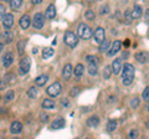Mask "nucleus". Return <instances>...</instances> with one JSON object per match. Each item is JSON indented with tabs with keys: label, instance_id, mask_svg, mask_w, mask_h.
<instances>
[{
	"label": "nucleus",
	"instance_id": "obj_1",
	"mask_svg": "<svg viewBox=\"0 0 149 139\" xmlns=\"http://www.w3.org/2000/svg\"><path fill=\"white\" fill-rule=\"evenodd\" d=\"M134 75H136V70L134 66L130 63H124V66L122 67V83L124 86L132 85V82L134 80Z\"/></svg>",
	"mask_w": 149,
	"mask_h": 139
},
{
	"label": "nucleus",
	"instance_id": "obj_2",
	"mask_svg": "<svg viewBox=\"0 0 149 139\" xmlns=\"http://www.w3.org/2000/svg\"><path fill=\"white\" fill-rule=\"evenodd\" d=\"M78 40H80L78 35L74 34V32H72V31H66L65 35H63V42H65V45H67L70 49L76 47V46L78 45Z\"/></svg>",
	"mask_w": 149,
	"mask_h": 139
},
{
	"label": "nucleus",
	"instance_id": "obj_3",
	"mask_svg": "<svg viewBox=\"0 0 149 139\" xmlns=\"http://www.w3.org/2000/svg\"><path fill=\"white\" fill-rule=\"evenodd\" d=\"M77 35H78V38L82 40H90L92 38L93 32L90 26L86 25L85 22H81V24L77 26Z\"/></svg>",
	"mask_w": 149,
	"mask_h": 139
},
{
	"label": "nucleus",
	"instance_id": "obj_4",
	"mask_svg": "<svg viewBox=\"0 0 149 139\" xmlns=\"http://www.w3.org/2000/svg\"><path fill=\"white\" fill-rule=\"evenodd\" d=\"M30 68H31V58L29 56H25L20 60L19 62V72H20L21 76H25L30 72Z\"/></svg>",
	"mask_w": 149,
	"mask_h": 139
},
{
	"label": "nucleus",
	"instance_id": "obj_5",
	"mask_svg": "<svg viewBox=\"0 0 149 139\" xmlns=\"http://www.w3.org/2000/svg\"><path fill=\"white\" fill-rule=\"evenodd\" d=\"M62 92V86H61V83L60 82H54V83H51V85L46 88V93H47V96L50 97H57L60 96V93Z\"/></svg>",
	"mask_w": 149,
	"mask_h": 139
},
{
	"label": "nucleus",
	"instance_id": "obj_6",
	"mask_svg": "<svg viewBox=\"0 0 149 139\" xmlns=\"http://www.w3.org/2000/svg\"><path fill=\"white\" fill-rule=\"evenodd\" d=\"M44 25H45V15L42 13H36L34 17H32V26L37 30H40L44 27Z\"/></svg>",
	"mask_w": 149,
	"mask_h": 139
},
{
	"label": "nucleus",
	"instance_id": "obj_7",
	"mask_svg": "<svg viewBox=\"0 0 149 139\" xmlns=\"http://www.w3.org/2000/svg\"><path fill=\"white\" fill-rule=\"evenodd\" d=\"M66 126V120H65L63 117H56L50 124V128L52 131H58V129H62Z\"/></svg>",
	"mask_w": 149,
	"mask_h": 139
},
{
	"label": "nucleus",
	"instance_id": "obj_8",
	"mask_svg": "<svg viewBox=\"0 0 149 139\" xmlns=\"http://www.w3.org/2000/svg\"><path fill=\"white\" fill-rule=\"evenodd\" d=\"M3 21V26L5 30H11L13 26H14V15L11 13H6L4 19L1 20Z\"/></svg>",
	"mask_w": 149,
	"mask_h": 139
},
{
	"label": "nucleus",
	"instance_id": "obj_9",
	"mask_svg": "<svg viewBox=\"0 0 149 139\" xmlns=\"http://www.w3.org/2000/svg\"><path fill=\"white\" fill-rule=\"evenodd\" d=\"M61 75H62V78H63L65 81L71 80V77L73 75V67H72L71 63H66V65H65L63 68H62Z\"/></svg>",
	"mask_w": 149,
	"mask_h": 139
},
{
	"label": "nucleus",
	"instance_id": "obj_10",
	"mask_svg": "<svg viewBox=\"0 0 149 139\" xmlns=\"http://www.w3.org/2000/svg\"><path fill=\"white\" fill-rule=\"evenodd\" d=\"M106 39V31L103 27H101L98 26L97 29L95 30V42L96 44H101V42H103Z\"/></svg>",
	"mask_w": 149,
	"mask_h": 139
},
{
	"label": "nucleus",
	"instance_id": "obj_11",
	"mask_svg": "<svg viewBox=\"0 0 149 139\" xmlns=\"http://www.w3.org/2000/svg\"><path fill=\"white\" fill-rule=\"evenodd\" d=\"M14 38H15V35H14V32H11L10 30H5L4 32L0 34V40H1V42H4V44L13 42Z\"/></svg>",
	"mask_w": 149,
	"mask_h": 139
},
{
	"label": "nucleus",
	"instance_id": "obj_12",
	"mask_svg": "<svg viewBox=\"0 0 149 139\" xmlns=\"http://www.w3.org/2000/svg\"><path fill=\"white\" fill-rule=\"evenodd\" d=\"M31 24H32V20H31V17L27 15V14L22 15L20 17V20H19V25H20V27H21L22 30H27L30 27Z\"/></svg>",
	"mask_w": 149,
	"mask_h": 139
},
{
	"label": "nucleus",
	"instance_id": "obj_13",
	"mask_svg": "<svg viewBox=\"0 0 149 139\" xmlns=\"http://www.w3.org/2000/svg\"><path fill=\"white\" fill-rule=\"evenodd\" d=\"M120 49H122V42H120L119 40H116L113 44L111 45V47H109V50H108V56H114L116 54H118L119 51H120Z\"/></svg>",
	"mask_w": 149,
	"mask_h": 139
},
{
	"label": "nucleus",
	"instance_id": "obj_14",
	"mask_svg": "<svg viewBox=\"0 0 149 139\" xmlns=\"http://www.w3.org/2000/svg\"><path fill=\"white\" fill-rule=\"evenodd\" d=\"M56 15H57V11H56V6L55 4H50V5L47 6V9H46L45 11V17L49 20H54Z\"/></svg>",
	"mask_w": 149,
	"mask_h": 139
},
{
	"label": "nucleus",
	"instance_id": "obj_15",
	"mask_svg": "<svg viewBox=\"0 0 149 139\" xmlns=\"http://www.w3.org/2000/svg\"><path fill=\"white\" fill-rule=\"evenodd\" d=\"M22 123L19 122V120H14L10 124V133L11 134H20L22 132Z\"/></svg>",
	"mask_w": 149,
	"mask_h": 139
},
{
	"label": "nucleus",
	"instance_id": "obj_16",
	"mask_svg": "<svg viewBox=\"0 0 149 139\" xmlns=\"http://www.w3.org/2000/svg\"><path fill=\"white\" fill-rule=\"evenodd\" d=\"M14 62V55L13 52H5V55L3 56V66L5 68H9Z\"/></svg>",
	"mask_w": 149,
	"mask_h": 139
},
{
	"label": "nucleus",
	"instance_id": "obj_17",
	"mask_svg": "<svg viewBox=\"0 0 149 139\" xmlns=\"http://www.w3.org/2000/svg\"><path fill=\"white\" fill-rule=\"evenodd\" d=\"M122 67H123L122 58H114L113 62H112V71H113L114 75H118L122 71Z\"/></svg>",
	"mask_w": 149,
	"mask_h": 139
},
{
	"label": "nucleus",
	"instance_id": "obj_18",
	"mask_svg": "<svg viewBox=\"0 0 149 139\" xmlns=\"http://www.w3.org/2000/svg\"><path fill=\"white\" fill-rule=\"evenodd\" d=\"M83 72H85V66H83L82 63H77L76 66L73 68V75H74V78L78 81L81 80V77L83 75Z\"/></svg>",
	"mask_w": 149,
	"mask_h": 139
},
{
	"label": "nucleus",
	"instance_id": "obj_19",
	"mask_svg": "<svg viewBox=\"0 0 149 139\" xmlns=\"http://www.w3.org/2000/svg\"><path fill=\"white\" fill-rule=\"evenodd\" d=\"M86 124H87V127H90V128L98 127L100 126V118H98V115H91L90 118H87Z\"/></svg>",
	"mask_w": 149,
	"mask_h": 139
},
{
	"label": "nucleus",
	"instance_id": "obj_20",
	"mask_svg": "<svg viewBox=\"0 0 149 139\" xmlns=\"http://www.w3.org/2000/svg\"><path fill=\"white\" fill-rule=\"evenodd\" d=\"M49 81V76L47 75H40L35 78V85L37 87H44Z\"/></svg>",
	"mask_w": 149,
	"mask_h": 139
},
{
	"label": "nucleus",
	"instance_id": "obj_21",
	"mask_svg": "<svg viewBox=\"0 0 149 139\" xmlns=\"http://www.w3.org/2000/svg\"><path fill=\"white\" fill-rule=\"evenodd\" d=\"M130 14H132L133 20L139 19V17L142 16V14H143V9H142V6H141V5H134V8L132 9V11H130Z\"/></svg>",
	"mask_w": 149,
	"mask_h": 139
},
{
	"label": "nucleus",
	"instance_id": "obj_22",
	"mask_svg": "<svg viewBox=\"0 0 149 139\" xmlns=\"http://www.w3.org/2000/svg\"><path fill=\"white\" fill-rule=\"evenodd\" d=\"M134 57H136V60L139 63H147L149 61V55L147 52H143V51L142 52H137Z\"/></svg>",
	"mask_w": 149,
	"mask_h": 139
},
{
	"label": "nucleus",
	"instance_id": "obj_23",
	"mask_svg": "<svg viewBox=\"0 0 149 139\" xmlns=\"http://www.w3.org/2000/svg\"><path fill=\"white\" fill-rule=\"evenodd\" d=\"M41 106H42V108H45V109H55L56 108V103L50 98H45L41 102Z\"/></svg>",
	"mask_w": 149,
	"mask_h": 139
},
{
	"label": "nucleus",
	"instance_id": "obj_24",
	"mask_svg": "<svg viewBox=\"0 0 149 139\" xmlns=\"http://www.w3.org/2000/svg\"><path fill=\"white\" fill-rule=\"evenodd\" d=\"M88 65V73L91 76H96L98 73V62H90Z\"/></svg>",
	"mask_w": 149,
	"mask_h": 139
},
{
	"label": "nucleus",
	"instance_id": "obj_25",
	"mask_svg": "<svg viewBox=\"0 0 149 139\" xmlns=\"http://www.w3.org/2000/svg\"><path fill=\"white\" fill-rule=\"evenodd\" d=\"M54 54H55V50L52 47H45L42 50V58L44 60H49L54 56Z\"/></svg>",
	"mask_w": 149,
	"mask_h": 139
},
{
	"label": "nucleus",
	"instance_id": "obj_26",
	"mask_svg": "<svg viewBox=\"0 0 149 139\" xmlns=\"http://www.w3.org/2000/svg\"><path fill=\"white\" fill-rule=\"evenodd\" d=\"M15 78L16 77H15V75H14L13 72H8V73H5V76H4L3 80L5 81L8 85H13V83L15 82Z\"/></svg>",
	"mask_w": 149,
	"mask_h": 139
},
{
	"label": "nucleus",
	"instance_id": "obj_27",
	"mask_svg": "<svg viewBox=\"0 0 149 139\" xmlns=\"http://www.w3.org/2000/svg\"><path fill=\"white\" fill-rule=\"evenodd\" d=\"M25 47H26V40H20L17 42V52L20 56L25 54Z\"/></svg>",
	"mask_w": 149,
	"mask_h": 139
},
{
	"label": "nucleus",
	"instance_id": "obj_28",
	"mask_svg": "<svg viewBox=\"0 0 149 139\" xmlns=\"http://www.w3.org/2000/svg\"><path fill=\"white\" fill-rule=\"evenodd\" d=\"M9 4H10L11 10H19V9L21 8V5H22V0H10Z\"/></svg>",
	"mask_w": 149,
	"mask_h": 139
},
{
	"label": "nucleus",
	"instance_id": "obj_29",
	"mask_svg": "<svg viewBox=\"0 0 149 139\" xmlns=\"http://www.w3.org/2000/svg\"><path fill=\"white\" fill-rule=\"evenodd\" d=\"M109 45H111L109 41H108V40H104L103 42L100 44L98 51H100V52H104V51H108V50H109Z\"/></svg>",
	"mask_w": 149,
	"mask_h": 139
},
{
	"label": "nucleus",
	"instance_id": "obj_30",
	"mask_svg": "<svg viewBox=\"0 0 149 139\" xmlns=\"http://www.w3.org/2000/svg\"><path fill=\"white\" fill-rule=\"evenodd\" d=\"M106 128H107V131H108L109 133L114 132L116 129H117V122H116V120H113V119L109 120V122L107 123V127H106Z\"/></svg>",
	"mask_w": 149,
	"mask_h": 139
},
{
	"label": "nucleus",
	"instance_id": "obj_31",
	"mask_svg": "<svg viewBox=\"0 0 149 139\" xmlns=\"http://www.w3.org/2000/svg\"><path fill=\"white\" fill-rule=\"evenodd\" d=\"M85 19L88 20V21H92V20H95L96 19V14L93 10H91V9H88V10H86L85 13Z\"/></svg>",
	"mask_w": 149,
	"mask_h": 139
},
{
	"label": "nucleus",
	"instance_id": "obj_32",
	"mask_svg": "<svg viewBox=\"0 0 149 139\" xmlns=\"http://www.w3.org/2000/svg\"><path fill=\"white\" fill-rule=\"evenodd\" d=\"M27 97L31 99H35L36 97H37V88H35V87H30L29 90H27Z\"/></svg>",
	"mask_w": 149,
	"mask_h": 139
},
{
	"label": "nucleus",
	"instance_id": "obj_33",
	"mask_svg": "<svg viewBox=\"0 0 149 139\" xmlns=\"http://www.w3.org/2000/svg\"><path fill=\"white\" fill-rule=\"evenodd\" d=\"M112 73H113V71H112V66H106L104 70H103V78L104 80H109Z\"/></svg>",
	"mask_w": 149,
	"mask_h": 139
},
{
	"label": "nucleus",
	"instance_id": "obj_34",
	"mask_svg": "<svg viewBox=\"0 0 149 139\" xmlns=\"http://www.w3.org/2000/svg\"><path fill=\"white\" fill-rule=\"evenodd\" d=\"M14 98H15V92H14L13 90L8 91L5 93V97H4V99H5V102H11Z\"/></svg>",
	"mask_w": 149,
	"mask_h": 139
},
{
	"label": "nucleus",
	"instance_id": "obj_35",
	"mask_svg": "<svg viewBox=\"0 0 149 139\" xmlns=\"http://www.w3.org/2000/svg\"><path fill=\"white\" fill-rule=\"evenodd\" d=\"M133 21V17H132V14H130V11H125L124 14V24L125 25H130Z\"/></svg>",
	"mask_w": 149,
	"mask_h": 139
},
{
	"label": "nucleus",
	"instance_id": "obj_36",
	"mask_svg": "<svg viewBox=\"0 0 149 139\" xmlns=\"http://www.w3.org/2000/svg\"><path fill=\"white\" fill-rule=\"evenodd\" d=\"M49 118H50V115L46 113V112H41L40 115H39V119H40V122L45 124V123H47L49 122Z\"/></svg>",
	"mask_w": 149,
	"mask_h": 139
},
{
	"label": "nucleus",
	"instance_id": "obj_37",
	"mask_svg": "<svg viewBox=\"0 0 149 139\" xmlns=\"http://www.w3.org/2000/svg\"><path fill=\"white\" fill-rule=\"evenodd\" d=\"M139 98L138 97H134V98H132V101H130V107H132L133 109H136V108H138L139 107Z\"/></svg>",
	"mask_w": 149,
	"mask_h": 139
},
{
	"label": "nucleus",
	"instance_id": "obj_38",
	"mask_svg": "<svg viewBox=\"0 0 149 139\" xmlns=\"http://www.w3.org/2000/svg\"><path fill=\"white\" fill-rule=\"evenodd\" d=\"M80 92H81V90H80V87H72L71 88V91H70V96L71 97H76V96H78L80 95Z\"/></svg>",
	"mask_w": 149,
	"mask_h": 139
},
{
	"label": "nucleus",
	"instance_id": "obj_39",
	"mask_svg": "<svg viewBox=\"0 0 149 139\" xmlns=\"http://www.w3.org/2000/svg\"><path fill=\"white\" fill-rule=\"evenodd\" d=\"M142 98L146 101V102H149V86L146 87L143 91V93H142Z\"/></svg>",
	"mask_w": 149,
	"mask_h": 139
},
{
	"label": "nucleus",
	"instance_id": "obj_40",
	"mask_svg": "<svg viewBox=\"0 0 149 139\" xmlns=\"http://www.w3.org/2000/svg\"><path fill=\"white\" fill-rule=\"evenodd\" d=\"M86 62L87 63H90V62H98V57L93 56V55H87V56H86Z\"/></svg>",
	"mask_w": 149,
	"mask_h": 139
},
{
	"label": "nucleus",
	"instance_id": "obj_41",
	"mask_svg": "<svg viewBox=\"0 0 149 139\" xmlns=\"http://www.w3.org/2000/svg\"><path fill=\"white\" fill-rule=\"evenodd\" d=\"M5 5L4 4H0V20H3L4 19V16H5V14H6V11H5Z\"/></svg>",
	"mask_w": 149,
	"mask_h": 139
},
{
	"label": "nucleus",
	"instance_id": "obj_42",
	"mask_svg": "<svg viewBox=\"0 0 149 139\" xmlns=\"http://www.w3.org/2000/svg\"><path fill=\"white\" fill-rule=\"evenodd\" d=\"M100 13L103 15V14H108L109 13V6L108 5H104V6H101V10H100Z\"/></svg>",
	"mask_w": 149,
	"mask_h": 139
},
{
	"label": "nucleus",
	"instance_id": "obj_43",
	"mask_svg": "<svg viewBox=\"0 0 149 139\" xmlns=\"http://www.w3.org/2000/svg\"><path fill=\"white\" fill-rule=\"evenodd\" d=\"M138 134H139V133H138L137 129H132V131L129 132V138H137Z\"/></svg>",
	"mask_w": 149,
	"mask_h": 139
},
{
	"label": "nucleus",
	"instance_id": "obj_44",
	"mask_svg": "<svg viewBox=\"0 0 149 139\" xmlns=\"http://www.w3.org/2000/svg\"><path fill=\"white\" fill-rule=\"evenodd\" d=\"M68 104H70V102H68L67 98H62L61 99V106H62V107L66 108V107H68Z\"/></svg>",
	"mask_w": 149,
	"mask_h": 139
},
{
	"label": "nucleus",
	"instance_id": "obj_45",
	"mask_svg": "<svg viewBox=\"0 0 149 139\" xmlns=\"http://www.w3.org/2000/svg\"><path fill=\"white\" fill-rule=\"evenodd\" d=\"M144 17H146V21L149 22V8L146 10V13H144Z\"/></svg>",
	"mask_w": 149,
	"mask_h": 139
},
{
	"label": "nucleus",
	"instance_id": "obj_46",
	"mask_svg": "<svg viewBox=\"0 0 149 139\" xmlns=\"http://www.w3.org/2000/svg\"><path fill=\"white\" fill-rule=\"evenodd\" d=\"M32 4H35V5H37V4H41L42 3V0H31Z\"/></svg>",
	"mask_w": 149,
	"mask_h": 139
},
{
	"label": "nucleus",
	"instance_id": "obj_47",
	"mask_svg": "<svg viewBox=\"0 0 149 139\" xmlns=\"http://www.w3.org/2000/svg\"><path fill=\"white\" fill-rule=\"evenodd\" d=\"M3 47H4V42H0V54H1V51H3Z\"/></svg>",
	"mask_w": 149,
	"mask_h": 139
},
{
	"label": "nucleus",
	"instance_id": "obj_48",
	"mask_svg": "<svg viewBox=\"0 0 149 139\" xmlns=\"http://www.w3.org/2000/svg\"><path fill=\"white\" fill-rule=\"evenodd\" d=\"M124 45H125V46H128V45H129V40H125V42H124Z\"/></svg>",
	"mask_w": 149,
	"mask_h": 139
},
{
	"label": "nucleus",
	"instance_id": "obj_49",
	"mask_svg": "<svg viewBox=\"0 0 149 139\" xmlns=\"http://www.w3.org/2000/svg\"><path fill=\"white\" fill-rule=\"evenodd\" d=\"M32 54H37V49H32Z\"/></svg>",
	"mask_w": 149,
	"mask_h": 139
},
{
	"label": "nucleus",
	"instance_id": "obj_50",
	"mask_svg": "<svg viewBox=\"0 0 149 139\" xmlns=\"http://www.w3.org/2000/svg\"><path fill=\"white\" fill-rule=\"evenodd\" d=\"M0 1H8V0H0Z\"/></svg>",
	"mask_w": 149,
	"mask_h": 139
},
{
	"label": "nucleus",
	"instance_id": "obj_51",
	"mask_svg": "<svg viewBox=\"0 0 149 139\" xmlns=\"http://www.w3.org/2000/svg\"><path fill=\"white\" fill-rule=\"evenodd\" d=\"M148 112H149V106H148Z\"/></svg>",
	"mask_w": 149,
	"mask_h": 139
},
{
	"label": "nucleus",
	"instance_id": "obj_52",
	"mask_svg": "<svg viewBox=\"0 0 149 139\" xmlns=\"http://www.w3.org/2000/svg\"><path fill=\"white\" fill-rule=\"evenodd\" d=\"M0 99H1V96H0Z\"/></svg>",
	"mask_w": 149,
	"mask_h": 139
}]
</instances>
